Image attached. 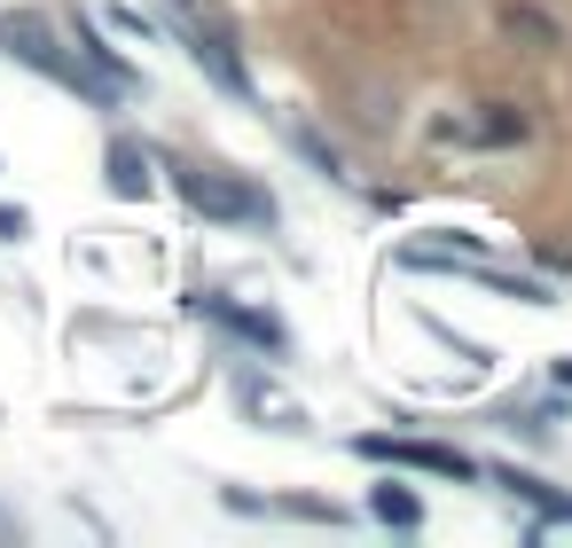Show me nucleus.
<instances>
[{"mask_svg": "<svg viewBox=\"0 0 572 548\" xmlns=\"http://www.w3.org/2000/svg\"><path fill=\"white\" fill-rule=\"evenodd\" d=\"M9 48H17L24 63H40L47 78H63V86H71V95H95V103H110V95H118V86H103V78H87V71H78V63H63L40 17H9Z\"/></svg>", "mask_w": 572, "mask_h": 548, "instance_id": "f03ea898", "label": "nucleus"}, {"mask_svg": "<svg viewBox=\"0 0 572 548\" xmlns=\"http://www.w3.org/2000/svg\"><path fill=\"white\" fill-rule=\"evenodd\" d=\"M502 24H510V32H526V40H557V24H549L541 9H510Z\"/></svg>", "mask_w": 572, "mask_h": 548, "instance_id": "1a4fd4ad", "label": "nucleus"}, {"mask_svg": "<svg viewBox=\"0 0 572 548\" xmlns=\"http://www.w3.org/2000/svg\"><path fill=\"white\" fill-rule=\"evenodd\" d=\"M181 197L204 212V220H275V197H259V189H243V180H227V172H204V165H189L181 172Z\"/></svg>", "mask_w": 572, "mask_h": 548, "instance_id": "f257e3e1", "label": "nucleus"}, {"mask_svg": "<svg viewBox=\"0 0 572 548\" xmlns=\"http://www.w3.org/2000/svg\"><path fill=\"white\" fill-rule=\"evenodd\" d=\"M361 454H377V463H407V471H432V478H478L470 454H455V446H424V439H384V431H369Z\"/></svg>", "mask_w": 572, "mask_h": 548, "instance_id": "7ed1b4c3", "label": "nucleus"}, {"mask_svg": "<svg viewBox=\"0 0 572 548\" xmlns=\"http://www.w3.org/2000/svg\"><path fill=\"white\" fill-rule=\"evenodd\" d=\"M470 134H478V141H495V149H502V141H526V110H495V118H478Z\"/></svg>", "mask_w": 572, "mask_h": 548, "instance_id": "6e6552de", "label": "nucleus"}, {"mask_svg": "<svg viewBox=\"0 0 572 548\" xmlns=\"http://www.w3.org/2000/svg\"><path fill=\"white\" fill-rule=\"evenodd\" d=\"M189 55H197V63H204V71H212V78L227 86V95H252V78H243V63H235V55H227L220 40H204V32H197V40H189Z\"/></svg>", "mask_w": 572, "mask_h": 548, "instance_id": "39448f33", "label": "nucleus"}, {"mask_svg": "<svg viewBox=\"0 0 572 548\" xmlns=\"http://www.w3.org/2000/svg\"><path fill=\"white\" fill-rule=\"evenodd\" d=\"M369 509H377L384 525H424V502L407 494V486H377V494H369Z\"/></svg>", "mask_w": 572, "mask_h": 548, "instance_id": "0eeeda50", "label": "nucleus"}, {"mask_svg": "<svg viewBox=\"0 0 572 548\" xmlns=\"http://www.w3.org/2000/svg\"><path fill=\"white\" fill-rule=\"evenodd\" d=\"M110 197H149V157L118 134L110 141Z\"/></svg>", "mask_w": 572, "mask_h": 548, "instance_id": "20e7f679", "label": "nucleus"}, {"mask_svg": "<svg viewBox=\"0 0 572 548\" xmlns=\"http://www.w3.org/2000/svg\"><path fill=\"white\" fill-rule=\"evenodd\" d=\"M204 314H220L227 329H243V337H259V345H283V329L267 322V314H243V306H227V298H197Z\"/></svg>", "mask_w": 572, "mask_h": 548, "instance_id": "423d86ee", "label": "nucleus"}]
</instances>
